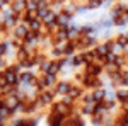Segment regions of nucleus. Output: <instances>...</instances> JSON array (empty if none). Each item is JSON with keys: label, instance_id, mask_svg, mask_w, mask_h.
Returning <instances> with one entry per match:
<instances>
[{"label": "nucleus", "instance_id": "obj_4", "mask_svg": "<svg viewBox=\"0 0 128 126\" xmlns=\"http://www.w3.org/2000/svg\"><path fill=\"white\" fill-rule=\"evenodd\" d=\"M70 87H72V84H68V82H58L56 87H55V94H62V96H65V94H68Z\"/></svg>", "mask_w": 128, "mask_h": 126}, {"label": "nucleus", "instance_id": "obj_3", "mask_svg": "<svg viewBox=\"0 0 128 126\" xmlns=\"http://www.w3.org/2000/svg\"><path fill=\"white\" fill-rule=\"evenodd\" d=\"M65 123V116L60 113H51L50 116V126H63Z\"/></svg>", "mask_w": 128, "mask_h": 126}, {"label": "nucleus", "instance_id": "obj_10", "mask_svg": "<svg viewBox=\"0 0 128 126\" xmlns=\"http://www.w3.org/2000/svg\"><path fill=\"white\" fill-rule=\"evenodd\" d=\"M99 3H101V0H89V9H96V7H99Z\"/></svg>", "mask_w": 128, "mask_h": 126}, {"label": "nucleus", "instance_id": "obj_8", "mask_svg": "<svg viewBox=\"0 0 128 126\" xmlns=\"http://www.w3.org/2000/svg\"><path fill=\"white\" fill-rule=\"evenodd\" d=\"M38 2H40V0H28V2H26V10H36Z\"/></svg>", "mask_w": 128, "mask_h": 126}, {"label": "nucleus", "instance_id": "obj_1", "mask_svg": "<svg viewBox=\"0 0 128 126\" xmlns=\"http://www.w3.org/2000/svg\"><path fill=\"white\" fill-rule=\"evenodd\" d=\"M53 97H55V92H50V90H40L38 104H41V106H48V104L53 102Z\"/></svg>", "mask_w": 128, "mask_h": 126}, {"label": "nucleus", "instance_id": "obj_11", "mask_svg": "<svg viewBox=\"0 0 128 126\" xmlns=\"http://www.w3.org/2000/svg\"><path fill=\"white\" fill-rule=\"evenodd\" d=\"M118 97L121 99V101H126V99H128V92H120Z\"/></svg>", "mask_w": 128, "mask_h": 126}, {"label": "nucleus", "instance_id": "obj_7", "mask_svg": "<svg viewBox=\"0 0 128 126\" xmlns=\"http://www.w3.org/2000/svg\"><path fill=\"white\" fill-rule=\"evenodd\" d=\"M92 99H94V102H102V99H104V92H102V90H96V92L92 94Z\"/></svg>", "mask_w": 128, "mask_h": 126}, {"label": "nucleus", "instance_id": "obj_5", "mask_svg": "<svg viewBox=\"0 0 128 126\" xmlns=\"http://www.w3.org/2000/svg\"><path fill=\"white\" fill-rule=\"evenodd\" d=\"M28 29H29V27H28L26 24H22V26H19L17 29L14 31V39H19V41H22V38H24V34L28 32Z\"/></svg>", "mask_w": 128, "mask_h": 126}, {"label": "nucleus", "instance_id": "obj_9", "mask_svg": "<svg viewBox=\"0 0 128 126\" xmlns=\"http://www.w3.org/2000/svg\"><path fill=\"white\" fill-rule=\"evenodd\" d=\"M9 51V43H0V56H4Z\"/></svg>", "mask_w": 128, "mask_h": 126}, {"label": "nucleus", "instance_id": "obj_2", "mask_svg": "<svg viewBox=\"0 0 128 126\" xmlns=\"http://www.w3.org/2000/svg\"><path fill=\"white\" fill-rule=\"evenodd\" d=\"M41 20H43V24L46 26V29H51L53 26H56V12H53V10L50 9L48 14H46Z\"/></svg>", "mask_w": 128, "mask_h": 126}, {"label": "nucleus", "instance_id": "obj_6", "mask_svg": "<svg viewBox=\"0 0 128 126\" xmlns=\"http://www.w3.org/2000/svg\"><path fill=\"white\" fill-rule=\"evenodd\" d=\"M41 26H43V20L38 19V17H34L32 20H29V22H28V27H29V29H32V31H40Z\"/></svg>", "mask_w": 128, "mask_h": 126}]
</instances>
